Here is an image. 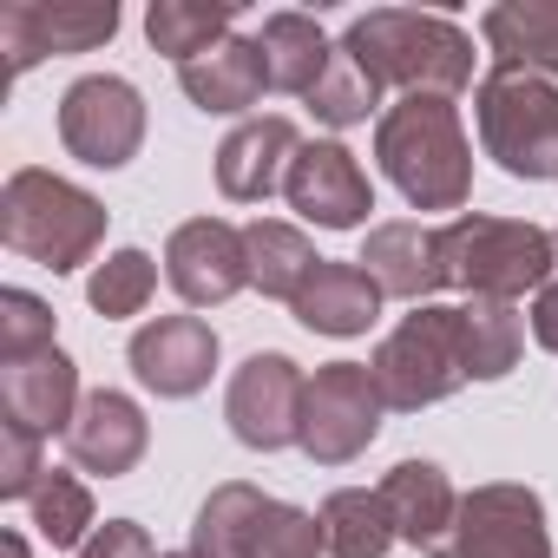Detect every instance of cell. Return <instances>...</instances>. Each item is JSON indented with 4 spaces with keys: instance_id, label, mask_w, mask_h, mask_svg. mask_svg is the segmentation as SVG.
I'll return each mask as SVG.
<instances>
[{
    "instance_id": "1",
    "label": "cell",
    "mask_w": 558,
    "mask_h": 558,
    "mask_svg": "<svg viewBox=\"0 0 558 558\" xmlns=\"http://www.w3.org/2000/svg\"><path fill=\"white\" fill-rule=\"evenodd\" d=\"M375 158L414 210H460L473 191V151L453 99L440 93H408L401 106H388L375 125Z\"/></svg>"
},
{
    "instance_id": "2",
    "label": "cell",
    "mask_w": 558,
    "mask_h": 558,
    "mask_svg": "<svg viewBox=\"0 0 558 558\" xmlns=\"http://www.w3.org/2000/svg\"><path fill=\"white\" fill-rule=\"evenodd\" d=\"M342 53L362 60V73L375 86H401L408 93H440L453 99L473 80V40L440 21V14H414V8H375L362 21H349Z\"/></svg>"
},
{
    "instance_id": "3",
    "label": "cell",
    "mask_w": 558,
    "mask_h": 558,
    "mask_svg": "<svg viewBox=\"0 0 558 558\" xmlns=\"http://www.w3.org/2000/svg\"><path fill=\"white\" fill-rule=\"evenodd\" d=\"M0 236H8L14 256H27V263L66 276V269H80V263L99 250V236H106V204H99L93 191H80V184H66V178L27 165V171L8 178V191H0Z\"/></svg>"
},
{
    "instance_id": "4",
    "label": "cell",
    "mask_w": 558,
    "mask_h": 558,
    "mask_svg": "<svg viewBox=\"0 0 558 558\" xmlns=\"http://www.w3.org/2000/svg\"><path fill=\"white\" fill-rule=\"evenodd\" d=\"M440 263H447V290L519 303L525 290L551 283L558 250H551V230L519 217H453L440 230Z\"/></svg>"
},
{
    "instance_id": "5",
    "label": "cell",
    "mask_w": 558,
    "mask_h": 558,
    "mask_svg": "<svg viewBox=\"0 0 558 558\" xmlns=\"http://www.w3.org/2000/svg\"><path fill=\"white\" fill-rule=\"evenodd\" d=\"M473 119H480V145L506 178H558V93L538 73H512L493 66L473 93Z\"/></svg>"
},
{
    "instance_id": "6",
    "label": "cell",
    "mask_w": 558,
    "mask_h": 558,
    "mask_svg": "<svg viewBox=\"0 0 558 558\" xmlns=\"http://www.w3.org/2000/svg\"><path fill=\"white\" fill-rule=\"evenodd\" d=\"M375 388L388 408L414 414V408H434L447 401L460 381H466V342H460V310H440V303H421L381 349H375Z\"/></svg>"
},
{
    "instance_id": "7",
    "label": "cell",
    "mask_w": 558,
    "mask_h": 558,
    "mask_svg": "<svg viewBox=\"0 0 558 558\" xmlns=\"http://www.w3.org/2000/svg\"><path fill=\"white\" fill-rule=\"evenodd\" d=\"M381 414H388V401L375 388V368L368 362H329L303 388V434H296V447L316 466H349L381 434Z\"/></svg>"
},
{
    "instance_id": "8",
    "label": "cell",
    "mask_w": 558,
    "mask_h": 558,
    "mask_svg": "<svg viewBox=\"0 0 558 558\" xmlns=\"http://www.w3.org/2000/svg\"><path fill=\"white\" fill-rule=\"evenodd\" d=\"M60 145L93 165V171H119L138 158L145 145V99L119 80V73H86L66 86L60 99Z\"/></svg>"
},
{
    "instance_id": "9",
    "label": "cell",
    "mask_w": 558,
    "mask_h": 558,
    "mask_svg": "<svg viewBox=\"0 0 558 558\" xmlns=\"http://www.w3.org/2000/svg\"><path fill=\"white\" fill-rule=\"evenodd\" d=\"M434 558H551V525L532 486H473Z\"/></svg>"
},
{
    "instance_id": "10",
    "label": "cell",
    "mask_w": 558,
    "mask_h": 558,
    "mask_svg": "<svg viewBox=\"0 0 558 558\" xmlns=\"http://www.w3.org/2000/svg\"><path fill=\"white\" fill-rule=\"evenodd\" d=\"M303 368L290 355H250L236 375H230V395H223V421L243 447L256 453H276V447H290L303 434Z\"/></svg>"
},
{
    "instance_id": "11",
    "label": "cell",
    "mask_w": 558,
    "mask_h": 558,
    "mask_svg": "<svg viewBox=\"0 0 558 558\" xmlns=\"http://www.w3.org/2000/svg\"><path fill=\"white\" fill-rule=\"evenodd\" d=\"M119 34V8L112 0H14L0 8V53L8 73H27L47 53H93L99 40Z\"/></svg>"
},
{
    "instance_id": "12",
    "label": "cell",
    "mask_w": 558,
    "mask_h": 558,
    "mask_svg": "<svg viewBox=\"0 0 558 558\" xmlns=\"http://www.w3.org/2000/svg\"><path fill=\"white\" fill-rule=\"evenodd\" d=\"M165 276H171V290H178L191 310L230 303V296L250 283L243 230L223 223V217H191V223H178L171 243H165Z\"/></svg>"
},
{
    "instance_id": "13",
    "label": "cell",
    "mask_w": 558,
    "mask_h": 558,
    "mask_svg": "<svg viewBox=\"0 0 558 558\" xmlns=\"http://www.w3.org/2000/svg\"><path fill=\"white\" fill-rule=\"evenodd\" d=\"M283 197H290L310 223H323V230H355V223L375 210L368 171H362L355 151L336 145V138L296 151V165H290V178H283Z\"/></svg>"
},
{
    "instance_id": "14",
    "label": "cell",
    "mask_w": 558,
    "mask_h": 558,
    "mask_svg": "<svg viewBox=\"0 0 558 558\" xmlns=\"http://www.w3.org/2000/svg\"><path fill=\"white\" fill-rule=\"evenodd\" d=\"M125 355H132V375H138L151 395L184 401V395H197V388L210 381V368H217V336H210L204 316H158V323H145V329L132 336Z\"/></svg>"
},
{
    "instance_id": "15",
    "label": "cell",
    "mask_w": 558,
    "mask_h": 558,
    "mask_svg": "<svg viewBox=\"0 0 558 558\" xmlns=\"http://www.w3.org/2000/svg\"><path fill=\"white\" fill-rule=\"evenodd\" d=\"M60 440H66V460H73L80 473H93V480H119V473H132V466L145 460L151 427H145V414H138L132 395H119V388H93Z\"/></svg>"
},
{
    "instance_id": "16",
    "label": "cell",
    "mask_w": 558,
    "mask_h": 558,
    "mask_svg": "<svg viewBox=\"0 0 558 558\" xmlns=\"http://www.w3.org/2000/svg\"><path fill=\"white\" fill-rule=\"evenodd\" d=\"M296 151H303V138H296V125H290L283 112L243 119V125L223 138V151H217V191H223L230 204H263L276 184L290 178Z\"/></svg>"
},
{
    "instance_id": "17",
    "label": "cell",
    "mask_w": 558,
    "mask_h": 558,
    "mask_svg": "<svg viewBox=\"0 0 558 558\" xmlns=\"http://www.w3.org/2000/svg\"><path fill=\"white\" fill-rule=\"evenodd\" d=\"M80 368L60 355V349H47V355H34V362H8L0 368V414H8L14 427H27V434H66L73 427V414H80Z\"/></svg>"
},
{
    "instance_id": "18",
    "label": "cell",
    "mask_w": 558,
    "mask_h": 558,
    "mask_svg": "<svg viewBox=\"0 0 558 558\" xmlns=\"http://www.w3.org/2000/svg\"><path fill=\"white\" fill-rule=\"evenodd\" d=\"M362 269L375 276V290H381V296H395V303H414V310H421L434 290H447L440 230H427V223H381V230H368Z\"/></svg>"
},
{
    "instance_id": "19",
    "label": "cell",
    "mask_w": 558,
    "mask_h": 558,
    "mask_svg": "<svg viewBox=\"0 0 558 558\" xmlns=\"http://www.w3.org/2000/svg\"><path fill=\"white\" fill-rule=\"evenodd\" d=\"M375 493L388 499V519H395V532H401L414 551H427V558H434V551L447 545L453 512H460V493L447 486V473H440L434 460H401Z\"/></svg>"
},
{
    "instance_id": "20",
    "label": "cell",
    "mask_w": 558,
    "mask_h": 558,
    "mask_svg": "<svg viewBox=\"0 0 558 558\" xmlns=\"http://www.w3.org/2000/svg\"><path fill=\"white\" fill-rule=\"evenodd\" d=\"M381 290H375V276L362 269V263H316V276L303 283V296L290 303L296 310V323L303 329H316V336H362L375 316H381Z\"/></svg>"
},
{
    "instance_id": "21",
    "label": "cell",
    "mask_w": 558,
    "mask_h": 558,
    "mask_svg": "<svg viewBox=\"0 0 558 558\" xmlns=\"http://www.w3.org/2000/svg\"><path fill=\"white\" fill-rule=\"evenodd\" d=\"M178 86H184V99L197 112H250L263 99V86H269V66H263V47L256 40H236L230 34L204 60L178 66Z\"/></svg>"
},
{
    "instance_id": "22",
    "label": "cell",
    "mask_w": 558,
    "mask_h": 558,
    "mask_svg": "<svg viewBox=\"0 0 558 558\" xmlns=\"http://www.w3.org/2000/svg\"><path fill=\"white\" fill-rule=\"evenodd\" d=\"M486 47L499 66L512 73H558V0H506V8H486L480 21Z\"/></svg>"
},
{
    "instance_id": "23",
    "label": "cell",
    "mask_w": 558,
    "mask_h": 558,
    "mask_svg": "<svg viewBox=\"0 0 558 558\" xmlns=\"http://www.w3.org/2000/svg\"><path fill=\"white\" fill-rule=\"evenodd\" d=\"M256 47H263L269 86H276V93H303V99L323 86V73H329V60H336V47L323 40V27H316L310 14H269L263 34H256Z\"/></svg>"
},
{
    "instance_id": "24",
    "label": "cell",
    "mask_w": 558,
    "mask_h": 558,
    "mask_svg": "<svg viewBox=\"0 0 558 558\" xmlns=\"http://www.w3.org/2000/svg\"><path fill=\"white\" fill-rule=\"evenodd\" d=\"M243 250H250V283L263 290V296H276V303H296L303 296V283L316 276V243L296 230V223H276V217H256L250 230H243Z\"/></svg>"
},
{
    "instance_id": "25",
    "label": "cell",
    "mask_w": 558,
    "mask_h": 558,
    "mask_svg": "<svg viewBox=\"0 0 558 558\" xmlns=\"http://www.w3.org/2000/svg\"><path fill=\"white\" fill-rule=\"evenodd\" d=\"M323 545L329 558H388V545L401 538L395 519H388V499L368 493V486H342L323 499Z\"/></svg>"
},
{
    "instance_id": "26",
    "label": "cell",
    "mask_w": 558,
    "mask_h": 558,
    "mask_svg": "<svg viewBox=\"0 0 558 558\" xmlns=\"http://www.w3.org/2000/svg\"><path fill=\"white\" fill-rule=\"evenodd\" d=\"M263 512H269V493H256V486H243V480L217 486V493L197 506L191 551H197V558H250Z\"/></svg>"
},
{
    "instance_id": "27",
    "label": "cell",
    "mask_w": 558,
    "mask_h": 558,
    "mask_svg": "<svg viewBox=\"0 0 558 558\" xmlns=\"http://www.w3.org/2000/svg\"><path fill=\"white\" fill-rule=\"evenodd\" d=\"M460 342H466V381H499V375H512L519 342H525L519 310L499 303V296L460 303Z\"/></svg>"
},
{
    "instance_id": "28",
    "label": "cell",
    "mask_w": 558,
    "mask_h": 558,
    "mask_svg": "<svg viewBox=\"0 0 558 558\" xmlns=\"http://www.w3.org/2000/svg\"><path fill=\"white\" fill-rule=\"evenodd\" d=\"M230 8L223 0H158V8L145 14V34H151V47L158 53H171L178 66H191V60H204L210 47H223L230 40Z\"/></svg>"
},
{
    "instance_id": "29",
    "label": "cell",
    "mask_w": 558,
    "mask_h": 558,
    "mask_svg": "<svg viewBox=\"0 0 558 558\" xmlns=\"http://www.w3.org/2000/svg\"><path fill=\"white\" fill-rule=\"evenodd\" d=\"M151 290H158V263H151L145 250H112V256L93 269L86 303H93L106 323H119V316H138V310L151 303Z\"/></svg>"
},
{
    "instance_id": "30",
    "label": "cell",
    "mask_w": 558,
    "mask_h": 558,
    "mask_svg": "<svg viewBox=\"0 0 558 558\" xmlns=\"http://www.w3.org/2000/svg\"><path fill=\"white\" fill-rule=\"evenodd\" d=\"M381 106V86L362 73V60H349L342 47H336V60H329V73H323V86L310 93V112L323 119V125H362L368 112Z\"/></svg>"
},
{
    "instance_id": "31",
    "label": "cell",
    "mask_w": 558,
    "mask_h": 558,
    "mask_svg": "<svg viewBox=\"0 0 558 558\" xmlns=\"http://www.w3.org/2000/svg\"><path fill=\"white\" fill-rule=\"evenodd\" d=\"M34 506V525H40V538L47 545H86V525H93V493L73 480V473H47L40 480V493L27 499Z\"/></svg>"
},
{
    "instance_id": "32",
    "label": "cell",
    "mask_w": 558,
    "mask_h": 558,
    "mask_svg": "<svg viewBox=\"0 0 558 558\" xmlns=\"http://www.w3.org/2000/svg\"><path fill=\"white\" fill-rule=\"evenodd\" d=\"M53 349V310L34 290H0V368Z\"/></svg>"
},
{
    "instance_id": "33",
    "label": "cell",
    "mask_w": 558,
    "mask_h": 558,
    "mask_svg": "<svg viewBox=\"0 0 558 558\" xmlns=\"http://www.w3.org/2000/svg\"><path fill=\"white\" fill-rule=\"evenodd\" d=\"M323 519H310L303 506H283V499H269L263 525H256V545L250 558H323Z\"/></svg>"
},
{
    "instance_id": "34",
    "label": "cell",
    "mask_w": 558,
    "mask_h": 558,
    "mask_svg": "<svg viewBox=\"0 0 558 558\" xmlns=\"http://www.w3.org/2000/svg\"><path fill=\"white\" fill-rule=\"evenodd\" d=\"M40 434L14 427V421H0V499H34L47 466H40Z\"/></svg>"
},
{
    "instance_id": "35",
    "label": "cell",
    "mask_w": 558,
    "mask_h": 558,
    "mask_svg": "<svg viewBox=\"0 0 558 558\" xmlns=\"http://www.w3.org/2000/svg\"><path fill=\"white\" fill-rule=\"evenodd\" d=\"M80 558H158V551H151V532H145L138 519H106V525L80 545Z\"/></svg>"
},
{
    "instance_id": "36",
    "label": "cell",
    "mask_w": 558,
    "mask_h": 558,
    "mask_svg": "<svg viewBox=\"0 0 558 558\" xmlns=\"http://www.w3.org/2000/svg\"><path fill=\"white\" fill-rule=\"evenodd\" d=\"M532 336L545 342V349H558V276L538 290V303H532Z\"/></svg>"
},
{
    "instance_id": "37",
    "label": "cell",
    "mask_w": 558,
    "mask_h": 558,
    "mask_svg": "<svg viewBox=\"0 0 558 558\" xmlns=\"http://www.w3.org/2000/svg\"><path fill=\"white\" fill-rule=\"evenodd\" d=\"M0 558H27V538H21V532H8V538H0Z\"/></svg>"
},
{
    "instance_id": "38",
    "label": "cell",
    "mask_w": 558,
    "mask_h": 558,
    "mask_svg": "<svg viewBox=\"0 0 558 558\" xmlns=\"http://www.w3.org/2000/svg\"><path fill=\"white\" fill-rule=\"evenodd\" d=\"M158 558H197V551H158Z\"/></svg>"
}]
</instances>
